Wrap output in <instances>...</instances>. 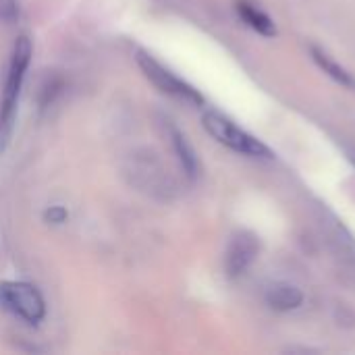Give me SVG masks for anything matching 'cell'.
I'll use <instances>...</instances> for the list:
<instances>
[{"label":"cell","instance_id":"6da1fadb","mask_svg":"<svg viewBox=\"0 0 355 355\" xmlns=\"http://www.w3.org/2000/svg\"><path fill=\"white\" fill-rule=\"evenodd\" d=\"M31 60V42L27 37H19L12 46V56L8 64V75H6V85L2 94V106H0V139L6 141L17 108V100L25 81V73Z\"/></svg>","mask_w":355,"mask_h":355},{"label":"cell","instance_id":"7a4b0ae2","mask_svg":"<svg viewBox=\"0 0 355 355\" xmlns=\"http://www.w3.org/2000/svg\"><path fill=\"white\" fill-rule=\"evenodd\" d=\"M204 129L223 146H227L233 152H239L243 156H252V158H264L270 160L272 152L254 135H250L248 131H243L241 127H237L231 119H227L225 114L216 112V110H208L204 114Z\"/></svg>","mask_w":355,"mask_h":355},{"label":"cell","instance_id":"3957f363","mask_svg":"<svg viewBox=\"0 0 355 355\" xmlns=\"http://www.w3.org/2000/svg\"><path fill=\"white\" fill-rule=\"evenodd\" d=\"M0 306L29 324H37L46 316V306L40 291L27 283H2Z\"/></svg>","mask_w":355,"mask_h":355},{"label":"cell","instance_id":"277c9868","mask_svg":"<svg viewBox=\"0 0 355 355\" xmlns=\"http://www.w3.org/2000/svg\"><path fill=\"white\" fill-rule=\"evenodd\" d=\"M137 64L139 69L144 71V75L164 94L173 96V98H179V100H185V102H191V104H204V98L202 94L191 87L189 83H185L183 79H179L173 71H168L166 67H162L156 58H152L150 54L146 52H137Z\"/></svg>","mask_w":355,"mask_h":355},{"label":"cell","instance_id":"5b68a950","mask_svg":"<svg viewBox=\"0 0 355 355\" xmlns=\"http://www.w3.org/2000/svg\"><path fill=\"white\" fill-rule=\"evenodd\" d=\"M260 252V241L250 231H239L231 237L229 248L225 252V270L229 279L241 277L256 260Z\"/></svg>","mask_w":355,"mask_h":355},{"label":"cell","instance_id":"8992f818","mask_svg":"<svg viewBox=\"0 0 355 355\" xmlns=\"http://www.w3.org/2000/svg\"><path fill=\"white\" fill-rule=\"evenodd\" d=\"M266 304L277 312H291L304 304V293L291 283H272L266 287Z\"/></svg>","mask_w":355,"mask_h":355},{"label":"cell","instance_id":"52a82bcc","mask_svg":"<svg viewBox=\"0 0 355 355\" xmlns=\"http://www.w3.org/2000/svg\"><path fill=\"white\" fill-rule=\"evenodd\" d=\"M235 8H237V15H239L254 31H258L260 35H264V37L277 35V25H275V21H272L258 4H254V2H250V0H237V2H235Z\"/></svg>","mask_w":355,"mask_h":355},{"label":"cell","instance_id":"ba28073f","mask_svg":"<svg viewBox=\"0 0 355 355\" xmlns=\"http://www.w3.org/2000/svg\"><path fill=\"white\" fill-rule=\"evenodd\" d=\"M310 54H312V60L333 79V81H337L339 85H343V87H347V89H355V75L354 73H349L345 67H341L331 54H327L322 48H318V46H312L310 48Z\"/></svg>","mask_w":355,"mask_h":355},{"label":"cell","instance_id":"9c48e42d","mask_svg":"<svg viewBox=\"0 0 355 355\" xmlns=\"http://www.w3.org/2000/svg\"><path fill=\"white\" fill-rule=\"evenodd\" d=\"M168 137H171V144H173V148H175V154H177V158H179L183 171L187 173V177H196V175H198V158H196L193 148L187 144L185 135H183L177 127L168 125Z\"/></svg>","mask_w":355,"mask_h":355},{"label":"cell","instance_id":"30bf717a","mask_svg":"<svg viewBox=\"0 0 355 355\" xmlns=\"http://www.w3.org/2000/svg\"><path fill=\"white\" fill-rule=\"evenodd\" d=\"M320 225H322V229H327V233L333 237V243L341 250V254H343L345 258H352L355 262V241L354 237L343 229V225H341L335 216H331V214H324Z\"/></svg>","mask_w":355,"mask_h":355},{"label":"cell","instance_id":"8fae6325","mask_svg":"<svg viewBox=\"0 0 355 355\" xmlns=\"http://www.w3.org/2000/svg\"><path fill=\"white\" fill-rule=\"evenodd\" d=\"M17 15V0H0V19H12Z\"/></svg>","mask_w":355,"mask_h":355},{"label":"cell","instance_id":"7c38bea8","mask_svg":"<svg viewBox=\"0 0 355 355\" xmlns=\"http://www.w3.org/2000/svg\"><path fill=\"white\" fill-rule=\"evenodd\" d=\"M46 218H48L52 225H60V223H64V218H67V212H64L60 206H54V208H50V210L46 212Z\"/></svg>","mask_w":355,"mask_h":355}]
</instances>
